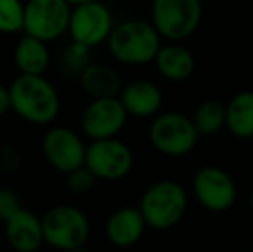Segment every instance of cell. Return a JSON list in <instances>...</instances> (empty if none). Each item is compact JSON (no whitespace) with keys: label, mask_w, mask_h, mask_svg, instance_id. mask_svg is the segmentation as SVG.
Returning <instances> with one entry per match:
<instances>
[{"label":"cell","mask_w":253,"mask_h":252,"mask_svg":"<svg viewBox=\"0 0 253 252\" xmlns=\"http://www.w3.org/2000/svg\"><path fill=\"white\" fill-rule=\"evenodd\" d=\"M12 111L31 125H50L60 111V99L55 87L45 76L19 74L10 83Z\"/></svg>","instance_id":"cell-1"},{"label":"cell","mask_w":253,"mask_h":252,"mask_svg":"<svg viewBox=\"0 0 253 252\" xmlns=\"http://www.w3.org/2000/svg\"><path fill=\"white\" fill-rule=\"evenodd\" d=\"M109 52L117 62L141 66L155 62V57L162 47V37L152 21L129 19L117 24L110 35Z\"/></svg>","instance_id":"cell-2"},{"label":"cell","mask_w":253,"mask_h":252,"mask_svg":"<svg viewBox=\"0 0 253 252\" xmlns=\"http://www.w3.org/2000/svg\"><path fill=\"white\" fill-rule=\"evenodd\" d=\"M188 207L186 192L177 182L162 180L145 190L140 202V211L147 226L167 230L184 216Z\"/></svg>","instance_id":"cell-3"},{"label":"cell","mask_w":253,"mask_h":252,"mask_svg":"<svg viewBox=\"0 0 253 252\" xmlns=\"http://www.w3.org/2000/svg\"><path fill=\"white\" fill-rule=\"evenodd\" d=\"M45 244L53 249L71 252L84 247L90 237V221L81 209L60 204L48 209L42 218Z\"/></svg>","instance_id":"cell-4"},{"label":"cell","mask_w":253,"mask_h":252,"mask_svg":"<svg viewBox=\"0 0 253 252\" xmlns=\"http://www.w3.org/2000/svg\"><path fill=\"white\" fill-rule=\"evenodd\" d=\"M203 7L200 0H153L152 24L162 38L179 44L200 26Z\"/></svg>","instance_id":"cell-5"},{"label":"cell","mask_w":253,"mask_h":252,"mask_svg":"<svg viewBox=\"0 0 253 252\" xmlns=\"http://www.w3.org/2000/svg\"><path fill=\"white\" fill-rule=\"evenodd\" d=\"M198 131L191 118L181 112H162L155 116L148 128V138L155 151L169 157H183L190 154L198 142Z\"/></svg>","instance_id":"cell-6"},{"label":"cell","mask_w":253,"mask_h":252,"mask_svg":"<svg viewBox=\"0 0 253 252\" xmlns=\"http://www.w3.org/2000/svg\"><path fill=\"white\" fill-rule=\"evenodd\" d=\"M73 5L66 0H28L24 3V33L53 42L69 31Z\"/></svg>","instance_id":"cell-7"},{"label":"cell","mask_w":253,"mask_h":252,"mask_svg":"<svg viewBox=\"0 0 253 252\" xmlns=\"http://www.w3.org/2000/svg\"><path fill=\"white\" fill-rule=\"evenodd\" d=\"M134 157L131 149L117 138L95 140L86 147L84 166L97 176V180L117 182L133 169Z\"/></svg>","instance_id":"cell-8"},{"label":"cell","mask_w":253,"mask_h":252,"mask_svg":"<svg viewBox=\"0 0 253 252\" xmlns=\"http://www.w3.org/2000/svg\"><path fill=\"white\" fill-rule=\"evenodd\" d=\"M114 28L116 26H114L112 14H110L109 7L100 0V2L73 7L67 33L73 38V44L81 45L84 49H91L103 42H109Z\"/></svg>","instance_id":"cell-9"},{"label":"cell","mask_w":253,"mask_h":252,"mask_svg":"<svg viewBox=\"0 0 253 252\" xmlns=\"http://www.w3.org/2000/svg\"><path fill=\"white\" fill-rule=\"evenodd\" d=\"M86 147L80 135L66 126L50 128L42 140V151L47 162L64 175L84 166Z\"/></svg>","instance_id":"cell-10"},{"label":"cell","mask_w":253,"mask_h":252,"mask_svg":"<svg viewBox=\"0 0 253 252\" xmlns=\"http://www.w3.org/2000/svg\"><path fill=\"white\" fill-rule=\"evenodd\" d=\"M126 119L127 112L119 97L93 99L81 114V130L91 142L116 138Z\"/></svg>","instance_id":"cell-11"},{"label":"cell","mask_w":253,"mask_h":252,"mask_svg":"<svg viewBox=\"0 0 253 252\" xmlns=\"http://www.w3.org/2000/svg\"><path fill=\"white\" fill-rule=\"evenodd\" d=\"M193 192L209 211H226L236 201V185L229 173L217 166H205L193 176Z\"/></svg>","instance_id":"cell-12"},{"label":"cell","mask_w":253,"mask_h":252,"mask_svg":"<svg viewBox=\"0 0 253 252\" xmlns=\"http://www.w3.org/2000/svg\"><path fill=\"white\" fill-rule=\"evenodd\" d=\"M5 225V239L16 252H37L45 244L42 218L28 209L17 212Z\"/></svg>","instance_id":"cell-13"},{"label":"cell","mask_w":253,"mask_h":252,"mask_svg":"<svg viewBox=\"0 0 253 252\" xmlns=\"http://www.w3.org/2000/svg\"><path fill=\"white\" fill-rule=\"evenodd\" d=\"M127 116L150 118L162 107V92L155 83L148 80H134L123 88L119 95Z\"/></svg>","instance_id":"cell-14"},{"label":"cell","mask_w":253,"mask_h":252,"mask_svg":"<svg viewBox=\"0 0 253 252\" xmlns=\"http://www.w3.org/2000/svg\"><path fill=\"white\" fill-rule=\"evenodd\" d=\"M145 221L140 207H121L110 214L105 225L107 239L117 247L134 246L145 232Z\"/></svg>","instance_id":"cell-15"},{"label":"cell","mask_w":253,"mask_h":252,"mask_svg":"<svg viewBox=\"0 0 253 252\" xmlns=\"http://www.w3.org/2000/svg\"><path fill=\"white\" fill-rule=\"evenodd\" d=\"M80 83L91 99H116L124 88L119 73L105 64H86L81 69Z\"/></svg>","instance_id":"cell-16"},{"label":"cell","mask_w":253,"mask_h":252,"mask_svg":"<svg viewBox=\"0 0 253 252\" xmlns=\"http://www.w3.org/2000/svg\"><path fill=\"white\" fill-rule=\"evenodd\" d=\"M14 64H16L19 74L43 76L50 64L47 42H42L24 33L14 49Z\"/></svg>","instance_id":"cell-17"},{"label":"cell","mask_w":253,"mask_h":252,"mask_svg":"<svg viewBox=\"0 0 253 252\" xmlns=\"http://www.w3.org/2000/svg\"><path fill=\"white\" fill-rule=\"evenodd\" d=\"M155 66L160 76L169 81H184L193 74L195 57L184 45L170 42L162 45L155 57Z\"/></svg>","instance_id":"cell-18"},{"label":"cell","mask_w":253,"mask_h":252,"mask_svg":"<svg viewBox=\"0 0 253 252\" xmlns=\"http://www.w3.org/2000/svg\"><path fill=\"white\" fill-rule=\"evenodd\" d=\"M226 128L236 138L253 137V92H240L226 105Z\"/></svg>","instance_id":"cell-19"},{"label":"cell","mask_w":253,"mask_h":252,"mask_svg":"<svg viewBox=\"0 0 253 252\" xmlns=\"http://www.w3.org/2000/svg\"><path fill=\"white\" fill-rule=\"evenodd\" d=\"M198 135H213L226 126V105L217 101H205L191 116Z\"/></svg>","instance_id":"cell-20"},{"label":"cell","mask_w":253,"mask_h":252,"mask_svg":"<svg viewBox=\"0 0 253 252\" xmlns=\"http://www.w3.org/2000/svg\"><path fill=\"white\" fill-rule=\"evenodd\" d=\"M24 31L23 0H0V33L14 35Z\"/></svg>","instance_id":"cell-21"},{"label":"cell","mask_w":253,"mask_h":252,"mask_svg":"<svg viewBox=\"0 0 253 252\" xmlns=\"http://www.w3.org/2000/svg\"><path fill=\"white\" fill-rule=\"evenodd\" d=\"M95 182H97V176L86 166H81L66 175V185L73 194H86L93 189Z\"/></svg>","instance_id":"cell-22"},{"label":"cell","mask_w":253,"mask_h":252,"mask_svg":"<svg viewBox=\"0 0 253 252\" xmlns=\"http://www.w3.org/2000/svg\"><path fill=\"white\" fill-rule=\"evenodd\" d=\"M23 209V202L16 192L10 189H0V221L7 223Z\"/></svg>","instance_id":"cell-23"},{"label":"cell","mask_w":253,"mask_h":252,"mask_svg":"<svg viewBox=\"0 0 253 252\" xmlns=\"http://www.w3.org/2000/svg\"><path fill=\"white\" fill-rule=\"evenodd\" d=\"M10 109H12V104H10V90H9V87H3V85H0V116L7 114Z\"/></svg>","instance_id":"cell-24"},{"label":"cell","mask_w":253,"mask_h":252,"mask_svg":"<svg viewBox=\"0 0 253 252\" xmlns=\"http://www.w3.org/2000/svg\"><path fill=\"white\" fill-rule=\"evenodd\" d=\"M69 5L78 7V5H84V3H91V2H100V0H66Z\"/></svg>","instance_id":"cell-25"},{"label":"cell","mask_w":253,"mask_h":252,"mask_svg":"<svg viewBox=\"0 0 253 252\" xmlns=\"http://www.w3.org/2000/svg\"><path fill=\"white\" fill-rule=\"evenodd\" d=\"M71 252H88L84 247H80V249H74V251H71Z\"/></svg>","instance_id":"cell-26"},{"label":"cell","mask_w":253,"mask_h":252,"mask_svg":"<svg viewBox=\"0 0 253 252\" xmlns=\"http://www.w3.org/2000/svg\"><path fill=\"white\" fill-rule=\"evenodd\" d=\"M250 204H252V207H253V190H252V195H250Z\"/></svg>","instance_id":"cell-27"}]
</instances>
